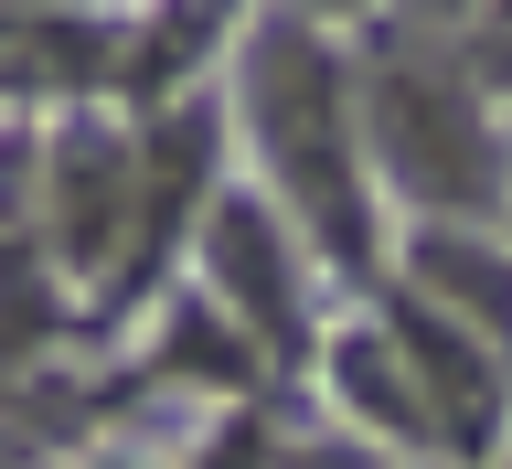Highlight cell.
I'll use <instances>...</instances> for the list:
<instances>
[{
  "label": "cell",
  "mask_w": 512,
  "mask_h": 469,
  "mask_svg": "<svg viewBox=\"0 0 512 469\" xmlns=\"http://www.w3.org/2000/svg\"><path fill=\"white\" fill-rule=\"evenodd\" d=\"M416 22H459V11H470V0H406Z\"/></svg>",
  "instance_id": "obj_8"
},
{
  "label": "cell",
  "mask_w": 512,
  "mask_h": 469,
  "mask_svg": "<svg viewBox=\"0 0 512 469\" xmlns=\"http://www.w3.org/2000/svg\"><path fill=\"white\" fill-rule=\"evenodd\" d=\"M406 267H416V299H438L459 331H480V342L512 352V256L502 246H480L470 224H427Z\"/></svg>",
  "instance_id": "obj_6"
},
{
  "label": "cell",
  "mask_w": 512,
  "mask_h": 469,
  "mask_svg": "<svg viewBox=\"0 0 512 469\" xmlns=\"http://www.w3.org/2000/svg\"><path fill=\"white\" fill-rule=\"evenodd\" d=\"M331 374H342V406L352 416H374V427H395V438H416V448H448L438 438V406H427V384H416V363H406L395 331H352V342L331 352Z\"/></svg>",
  "instance_id": "obj_7"
},
{
  "label": "cell",
  "mask_w": 512,
  "mask_h": 469,
  "mask_svg": "<svg viewBox=\"0 0 512 469\" xmlns=\"http://www.w3.org/2000/svg\"><path fill=\"white\" fill-rule=\"evenodd\" d=\"M43 224L75 278H96L118 246H139V160L118 128H64L43 150Z\"/></svg>",
  "instance_id": "obj_4"
},
{
  "label": "cell",
  "mask_w": 512,
  "mask_h": 469,
  "mask_svg": "<svg viewBox=\"0 0 512 469\" xmlns=\"http://www.w3.org/2000/svg\"><path fill=\"white\" fill-rule=\"evenodd\" d=\"M299 11H363V0H299Z\"/></svg>",
  "instance_id": "obj_9"
},
{
  "label": "cell",
  "mask_w": 512,
  "mask_h": 469,
  "mask_svg": "<svg viewBox=\"0 0 512 469\" xmlns=\"http://www.w3.org/2000/svg\"><path fill=\"white\" fill-rule=\"evenodd\" d=\"M384 331L406 342L416 384H427V406H438V438L459 448V459H480V448H491V427H502V384H491L480 331H459V320H448L438 299H416V288L384 310Z\"/></svg>",
  "instance_id": "obj_5"
},
{
  "label": "cell",
  "mask_w": 512,
  "mask_h": 469,
  "mask_svg": "<svg viewBox=\"0 0 512 469\" xmlns=\"http://www.w3.org/2000/svg\"><path fill=\"white\" fill-rule=\"evenodd\" d=\"M491 75H512V54H491Z\"/></svg>",
  "instance_id": "obj_10"
},
{
  "label": "cell",
  "mask_w": 512,
  "mask_h": 469,
  "mask_svg": "<svg viewBox=\"0 0 512 469\" xmlns=\"http://www.w3.org/2000/svg\"><path fill=\"white\" fill-rule=\"evenodd\" d=\"M363 139L374 160L406 182V203H427L438 224L459 214H491L502 203V139L480 118V96L427 54H395L363 75Z\"/></svg>",
  "instance_id": "obj_2"
},
{
  "label": "cell",
  "mask_w": 512,
  "mask_h": 469,
  "mask_svg": "<svg viewBox=\"0 0 512 469\" xmlns=\"http://www.w3.org/2000/svg\"><path fill=\"white\" fill-rule=\"evenodd\" d=\"M235 107H246V139L267 160V182L288 192V214L310 224L342 267H363L374 256V214H363V107H352V75L331 64V43L310 22H256Z\"/></svg>",
  "instance_id": "obj_1"
},
{
  "label": "cell",
  "mask_w": 512,
  "mask_h": 469,
  "mask_svg": "<svg viewBox=\"0 0 512 469\" xmlns=\"http://www.w3.org/2000/svg\"><path fill=\"white\" fill-rule=\"evenodd\" d=\"M203 288L246 320L256 352H278V363L310 352V278H299L288 224L267 214L256 192H224V203H214V224H203Z\"/></svg>",
  "instance_id": "obj_3"
}]
</instances>
